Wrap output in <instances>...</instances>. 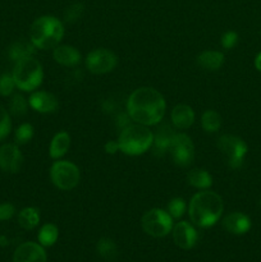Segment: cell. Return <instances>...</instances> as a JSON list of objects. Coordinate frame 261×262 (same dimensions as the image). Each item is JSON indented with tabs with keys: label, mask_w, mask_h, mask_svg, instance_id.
Masks as SVG:
<instances>
[{
	"label": "cell",
	"mask_w": 261,
	"mask_h": 262,
	"mask_svg": "<svg viewBox=\"0 0 261 262\" xmlns=\"http://www.w3.org/2000/svg\"><path fill=\"white\" fill-rule=\"evenodd\" d=\"M35 45L32 42L28 43L26 41H18L14 42L9 49V58L12 60L18 61L25 58H30L35 54Z\"/></svg>",
	"instance_id": "obj_23"
},
{
	"label": "cell",
	"mask_w": 261,
	"mask_h": 262,
	"mask_svg": "<svg viewBox=\"0 0 261 262\" xmlns=\"http://www.w3.org/2000/svg\"><path fill=\"white\" fill-rule=\"evenodd\" d=\"M217 148L232 169H240L247 155V143L242 138L232 135H224L217 140Z\"/></svg>",
	"instance_id": "obj_6"
},
{
	"label": "cell",
	"mask_w": 261,
	"mask_h": 262,
	"mask_svg": "<svg viewBox=\"0 0 261 262\" xmlns=\"http://www.w3.org/2000/svg\"><path fill=\"white\" fill-rule=\"evenodd\" d=\"M97 253H99L101 257H104L105 260H113V258L117 256V246L109 238H101V239L97 242Z\"/></svg>",
	"instance_id": "obj_26"
},
{
	"label": "cell",
	"mask_w": 261,
	"mask_h": 262,
	"mask_svg": "<svg viewBox=\"0 0 261 262\" xmlns=\"http://www.w3.org/2000/svg\"><path fill=\"white\" fill-rule=\"evenodd\" d=\"M223 227L230 234L242 235L251 229V219L242 212H232L223 219Z\"/></svg>",
	"instance_id": "obj_15"
},
{
	"label": "cell",
	"mask_w": 261,
	"mask_h": 262,
	"mask_svg": "<svg viewBox=\"0 0 261 262\" xmlns=\"http://www.w3.org/2000/svg\"><path fill=\"white\" fill-rule=\"evenodd\" d=\"M105 151H106L107 154H115L117 151H119V145H118V141H109V142H106V145H105Z\"/></svg>",
	"instance_id": "obj_35"
},
{
	"label": "cell",
	"mask_w": 261,
	"mask_h": 262,
	"mask_svg": "<svg viewBox=\"0 0 261 262\" xmlns=\"http://www.w3.org/2000/svg\"><path fill=\"white\" fill-rule=\"evenodd\" d=\"M7 245V239H5V237H2L0 235V246H5Z\"/></svg>",
	"instance_id": "obj_37"
},
{
	"label": "cell",
	"mask_w": 261,
	"mask_h": 262,
	"mask_svg": "<svg viewBox=\"0 0 261 262\" xmlns=\"http://www.w3.org/2000/svg\"><path fill=\"white\" fill-rule=\"evenodd\" d=\"M28 104L33 110L42 114L54 113L59 106V101L53 94L46 91L33 92L28 99Z\"/></svg>",
	"instance_id": "obj_14"
},
{
	"label": "cell",
	"mask_w": 261,
	"mask_h": 262,
	"mask_svg": "<svg viewBox=\"0 0 261 262\" xmlns=\"http://www.w3.org/2000/svg\"><path fill=\"white\" fill-rule=\"evenodd\" d=\"M224 211L222 197L212 191H201L189 201V219L200 228H210L216 224Z\"/></svg>",
	"instance_id": "obj_2"
},
{
	"label": "cell",
	"mask_w": 261,
	"mask_h": 262,
	"mask_svg": "<svg viewBox=\"0 0 261 262\" xmlns=\"http://www.w3.org/2000/svg\"><path fill=\"white\" fill-rule=\"evenodd\" d=\"M54 60L64 67H76L81 63V53L69 45H58L54 49Z\"/></svg>",
	"instance_id": "obj_17"
},
{
	"label": "cell",
	"mask_w": 261,
	"mask_h": 262,
	"mask_svg": "<svg viewBox=\"0 0 261 262\" xmlns=\"http://www.w3.org/2000/svg\"><path fill=\"white\" fill-rule=\"evenodd\" d=\"M118 59L113 51L106 49H95L86 56V67L91 73L105 74L117 67Z\"/></svg>",
	"instance_id": "obj_10"
},
{
	"label": "cell",
	"mask_w": 261,
	"mask_h": 262,
	"mask_svg": "<svg viewBox=\"0 0 261 262\" xmlns=\"http://www.w3.org/2000/svg\"><path fill=\"white\" fill-rule=\"evenodd\" d=\"M199 234L187 222H179L173 227V241L182 250H191L196 246Z\"/></svg>",
	"instance_id": "obj_12"
},
{
	"label": "cell",
	"mask_w": 261,
	"mask_h": 262,
	"mask_svg": "<svg viewBox=\"0 0 261 262\" xmlns=\"http://www.w3.org/2000/svg\"><path fill=\"white\" fill-rule=\"evenodd\" d=\"M197 64L207 71H217L224 64V54L212 50L202 51L197 56Z\"/></svg>",
	"instance_id": "obj_20"
},
{
	"label": "cell",
	"mask_w": 261,
	"mask_h": 262,
	"mask_svg": "<svg viewBox=\"0 0 261 262\" xmlns=\"http://www.w3.org/2000/svg\"><path fill=\"white\" fill-rule=\"evenodd\" d=\"M154 143V135L146 125L129 124L122 129L118 145L119 150L128 156H138L150 150Z\"/></svg>",
	"instance_id": "obj_4"
},
{
	"label": "cell",
	"mask_w": 261,
	"mask_h": 262,
	"mask_svg": "<svg viewBox=\"0 0 261 262\" xmlns=\"http://www.w3.org/2000/svg\"><path fill=\"white\" fill-rule=\"evenodd\" d=\"M50 178L56 188L61 191H71L79 183L81 173L78 166L71 161L59 160L51 165Z\"/></svg>",
	"instance_id": "obj_7"
},
{
	"label": "cell",
	"mask_w": 261,
	"mask_h": 262,
	"mask_svg": "<svg viewBox=\"0 0 261 262\" xmlns=\"http://www.w3.org/2000/svg\"><path fill=\"white\" fill-rule=\"evenodd\" d=\"M12 129V120L9 113L0 105V141L7 137Z\"/></svg>",
	"instance_id": "obj_31"
},
{
	"label": "cell",
	"mask_w": 261,
	"mask_h": 262,
	"mask_svg": "<svg viewBox=\"0 0 261 262\" xmlns=\"http://www.w3.org/2000/svg\"><path fill=\"white\" fill-rule=\"evenodd\" d=\"M23 155L17 145L5 143L0 147V169L5 173H18L22 168Z\"/></svg>",
	"instance_id": "obj_11"
},
{
	"label": "cell",
	"mask_w": 261,
	"mask_h": 262,
	"mask_svg": "<svg viewBox=\"0 0 261 262\" xmlns=\"http://www.w3.org/2000/svg\"><path fill=\"white\" fill-rule=\"evenodd\" d=\"M18 223L23 229H33L40 223V211L36 207H26L18 214Z\"/></svg>",
	"instance_id": "obj_22"
},
{
	"label": "cell",
	"mask_w": 261,
	"mask_h": 262,
	"mask_svg": "<svg viewBox=\"0 0 261 262\" xmlns=\"http://www.w3.org/2000/svg\"><path fill=\"white\" fill-rule=\"evenodd\" d=\"M169 152L178 166H188L194 159V146L191 138L184 133H176Z\"/></svg>",
	"instance_id": "obj_9"
},
{
	"label": "cell",
	"mask_w": 261,
	"mask_h": 262,
	"mask_svg": "<svg viewBox=\"0 0 261 262\" xmlns=\"http://www.w3.org/2000/svg\"><path fill=\"white\" fill-rule=\"evenodd\" d=\"M171 123L177 129H188L194 123V112L186 104H178L171 110Z\"/></svg>",
	"instance_id": "obj_16"
},
{
	"label": "cell",
	"mask_w": 261,
	"mask_h": 262,
	"mask_svg": "<svg viewBox=\"0 0 261 262\" xmlns=\"http://www.w3.org/2000/svg\"><path fill=\"white\" fill-rule=\"evenodd\" d=\"M176 133L173 132L171 127H169L168 124H163L158 129L156 135L154 136V151L158 156L164 155L165 152H168L169 148H170L171 141Z\"/></svg>",
	"instance_id": "obj_18"
},
{
	"label": "cell",
	"mask_w": 261,
	"mask_h": 262,
	"mask_svg": "<svg viewBox=\"0 0 261 262\" xmlns=\"http://www.w3.org/2000/svg\"><path fill=\"white\" fill-rule=\"evenodd\" d=\"M166 110L165 99L153 87H140L128 97L127 112L130 119L141 125H156Z\"/></svg>",
	"instance_id": "obj_1"
},
{
	"label": "cell",
	"mask_w": 261,
	"mask_h": 262,
	"mask_svg": "<svg viewBox=\"0 0 261 262\" xmlns=\"http://www.w3.org/2000/svg\"><path fill=\"white\" fill-rule=\"evenodd\" d=\"M33 137V127L30 123H23L15 130V142L18 145H25L30 142Z\"/></svg>",
	"instance_id": "obj_28"
},
{
	"label": "cell",
	"mask_w": 261,
	"mask_h": 262,
	"mask_svg": "<svg viewBox=\"0 0 261 262\" xmlns=\"http://www.w3.org/2000/svg\"><path fill=\"white\" fill-rule=\"evenodd\" d=\"M83 10H84L83 4H81V3H74V4L69 5V7L67 8L66 12H64V18H66L67 22L73 23L82 17Z\"/></svg>",
	"instance_id": "obj_30"
},
{
	"label": "cell",
	"mask_w": 261,
	"mask_h": 262,
	"mask_svg": "<svg viewBox=\"0 0 261 262\" xmlns=\"http://www.w3.org/2000/svg\"><path fill=\"white\" fill-rule=\"evenodd\" d=\"M12 76L15 82V87L22 91L30 92L42 83L44 69L40 61L36 60L33 56H30L15 61Z\"/></svg>",
	"instance_id": "obj_5"
},
{
	"label": "cell",
	"mask_w": 261,
	"mask_h": 262,
	"mask_svg": "<svg viewBox=\"0 0 261 262\" xmlns=\"http://www.w3.org/2000/svg\"><path fill=\"white\" fill-rule=\"evenodd\" d=\"M141 225L146 234L154 238L168 235L173 229V217L168 211L161 209H151L141 219Z\"/></svg>",
	"instance_id": "obj_8"
},
{
	"label": "cell",
	"mask_w": 261,
	"mask_h": 262,
	"mask_svg": "<svg viewBox=\"0 0 261 262\" xmlns=\"http://www.w3.org/2000/svg\"><path fill=\"white\" fill-rule=\"evenodd\" d=\"M9 109L14 117H22L27 113V101L22 95H14L10 100Z\"/></svg>",
	"instance_id": "obj_27"
},
{
	"label": "cell",
	"mask_w": 261,
	"mask_h": 262,
	"mask_svg": "<svg viewBox=\"0 0 261 262\" xmlns=\"http://www.w3.org/2000/svg\"><path fill=\"white\" fill-rule=\"evenodd\" d=\"M59 237V229L55 224H51V223H48V224L42 225L38 232V242L42 247H51L54 243L58 241Z\"/></svg>",
	"instance_id": "obj_24"
},
{
	"label": "cell",
	"mask_w": 261,
	"mask_h": 262,
	"mask_svg": "<svg viewBox=\"0 0 261 262\" xmlns=\"http://www.w3.org/2000/svg\"><path fill=\"white\" fill-rule=\"evenodd\" d=\"M201 125L207 133H215L222 127V117L215 110H206L201 117Z\"/></svg>",
	"instance_id": "obj_25"
},
{
	"label": "cell",
	"mask_w": 261,
	"mask_h": 262,
	"mask_svg": "<svg viewBox=\"0 0 261 262\" xmlns=\"http://www.w3.org/2000/svg\"><path fill=\"white\" fill-rule=\"evenodd\" d=\"M15 89V82L10 74L0 76V95L2 96H10Z\"/></svg>",
	"instance_id": "obj_32"
},
{
	"label": "cell",
	"mask_w": 261,
	"mask_h": 262,
	"mask_svg": "<svg viewBox=\"0 0 261 262\" xmlns=\"http://www.w3.org/2000/svg\"><path fill=\"white\" fill-rule=\"evenodd\" d=\"M255 67H256V69H257L258 72H261V53H258L257 55H256Z\"/></svg>",
	"instance_id": "obj_36"
},
{
	"label": "cell",
	"mask_w": 261,
	"mask_h": 262,
	"mask_svg": "<svg viewBox=\"0 0 261 262\" xmlns=\"http://www.w3.org/2000/svg\"><path fill=\"white\" fill-rule=\"evenodd\" d=\"M186 211V202L181 197H176V199L170 200L168 205V212L173 219H179L182 215Z\"/></svg>",
	"instance_id": "obj_29"
},
{
	"label": "cell",
	"mask_w": 261,
	"mask_h": 262,
	"mask_svg": "<svg viewBox=\"0 0 261 262\" xmlns=\"http://www.w3.org/2000/svg\"><path fill=\"white\" fill-rule=\"evenodd\" d=\"M46 252L44 247L35 242L22 243L13 255V262H46Z\"/></svg>",
	"instance_id": "obj_13"
},
{
	"label": "cell",
	"mask_w": 261,
	"mask_h": 262,
	"mask_svg": "<svg viewBox=\"0 0 261 262\" xmlns=\"http://www.w3.org/2000/svg\"><path fill=\"white\" fill-rule=\"evenodd\" d=\"M237 42H238V35L237 32H234V31H228V32H225L224 35L222 36V45L224 49L230 50V49H233L235 45H237Z\"/></svg>",
	"instance_id": "obj_33"
},
{
	"label": "cell",
	"mask_w": 261,
	"mask_h": 262,
	"mask_svg": "<svg viewBox=\"0 0 261 262\" xmlns=\"http://www.w3.org/2000/svg\"><path fill=\"white\" fill-rule=\"evenodd\" d=\"M15 209L12 204L9 202H4V204H0V220H9L14 216Z\"/></svg>",
	"instance_id": "obj_34"
},
{
	"label": "cell",
	"mask_w": 261,
	"mask_h": 262,
	"mask_svg": "<svg viewBox=\"0 0 261 262\" xmlns=\"http://www.w3.org/2000/svg\"><path fill=\"white\" fill-rule=\"evenodd\" d=\"M71 147V136L67 132H59L53 137L49 147V155L54 160H59L67 154Z\"/></svg>",
	"instance_id": "obj_19"
},
{
	"label": "cell",
	"mask_w": 261,
	"mask_h": 262,
	"mask_svg": "<svg viewBox=\"0 0 261 262\" xmlns=\"http://www.w3.org/2000/svg\"><path fill=\"white\" fill-rule=\"evenodd\" d=\"M64 36V26L53 15H42L31 25L30 38L36 49L46 50L59 45Z\"/></svg>",
	"instance_id": "obj_3"
},
{
	"label": "cell",
	"mask_w": 261,
	"mask_h": 262,
	"mask_svg": "<svg viewBox=\"0 0 261 262\" xmlns=\"http://www.w3.org/2000/svg\"><path fill=\"white\" fill-rule=\"evenodd\" d=\"M187 181H188L189 186L204 191V189L211 187L212 177L205 169H192L187 176Z\"/></svg>",
	"instance_id": "obj_21"
}]
</instances>
